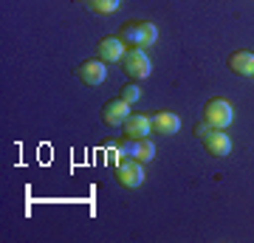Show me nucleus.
<instances>
[{
	"label": "nucleus",
	"instance_id": "obj_1",
	"mask_svg": "<svg viewBox=\"0 0 254 243\" xmlns=\"http://www.w3.org/2000/svg\"><path fill=\"white\" fill-rule=\"evenodd\" d=\"M119 37H122V43L130 45V48H147V45H153L155 40H158V28H155V23H150V20H130V23H125V28L119 31Z\"/></svg>",
	"mask_w": 254,
	"mask_h": 243
},
{
	"label": "nucleus",
	"instance_id": "obj_2",
	"mask_svg": "<svg viewBox=\"0 0 254 243\" xmlns=\"http://www.w3.org/2000/svg\"><path fill=\"white\" fill-rule=\"evenodd\" d=\"M203 119H206L209 127H215V130H226L232 122H235V108H232V102L229 99H215L206 102V108H203Z\"/></svg>",
	"mask_w": 254,
	"mask_h": 243
},
{
	"label": "nucleus",
	"instance_id": "obj_3",
	"mask_svg": "<svg viewBox=\"0 0 254 243\" xmlns=\"http://www.w3.org/2000/svg\"><path fill=\"white\" fill-rule=\"evenodd\" d=\"M122 65H125V74L130 80H147L153 74V63H150L144 48H127Z\"/></svg>",
	"mask_w": 254,
	"mask_h": 243
},
{
	"label": "nucleus",
	"instance_id": "obj_4",
	"mask_svg": "<svg viewBox=\"0 0 254 243\" xmlns=\"http://www.w3.org/2000/svg\"><path fill=\"white\" fill-rule=\"evenodd\" d=\"M116 178L122 187L127 189H136L144 184V162H138V159H122V162H116Z\"/></svg>",
	"mask_w": 254,
	"mask_h": 243
},
{
	"label": "nucleus",
	"instance_id": "obj_5",
	"mask_svg": "<svg viewBox=\"0 0 254 243\" xmlns=\"http://www.w3.org/2000/svg\"><path fill=\"white\" fill-rule=\"evenodd\" d=\"M73 71H76V77H79L85 85H102L105 77H108V63L99 60V57H93V60H82Z\"/></svg>",
	"mask_w": 254,
	"mask_h": 243
},
{
	"label": "nucleus",
	"instance_id": "obj_6",
	"mask_svg": "<svg viewBox=\"0 0 254 243\" xmlns=\"http://www.w3.org/2000/svg\"><path fill=\"white\" fill-rule=\"evenodd\" d=\"M119 156H130V159H138V162H153L155 159V147L150 139H127L122 142V147H119Z\"/></svg>",
	"mask_w": 254,
	"mask_h": 243
},
{
	"label": "nucleus",
	"instance_id": "obj_7",
	"mask_svg": "<svg viewBox=\"0 0 254 243\" xmlns=\"http://www.w3.org/2000/svg\"><path fill=\"white\" fill-rule=\"evenodd\" d=\"M127 116H130V102H125L122 96H116V99H110L105 108H102V122L110 127H119L125 125Z\"/></svg>",
	"mask_w": 254,
	"mask_h": 243
},
{
	"label": "nucleus",
	"instance_id": "obj_8",
	"mask_svg": "<svg viewBox=\"0 0 254 243\" xmlns=\"http://www.w3.org/2000/svg\"><path fill=\"white\" fill-rule=\"evenodd\" d=\"M96 54H99V60H105V63H122L127 54V45L122 43V37H105V40H99V45H96Z\"/></svg>",
	"mask_w": 254,
	"mask_h": 243
},
{
	"label": "nucleus",
	"instance_id": "obj_9",
	"mask_svg": "<svg viewBox=\"0 0 254 243\" xmlns=\"http://www.w3.org/2000/svg\"><path fill=\"white\" fill-rule=\"evenodd\" d=\"M200 142L206 147V153L215 156V159H223V156L232 153V139L226 136V130H209Z\"/></svg>",
	"mask_w": 254,
	"mask_h": 243
},
{
	"label": "nucleus",
	"instance_id": "obj_10",
	"mask_svg": "<svg viewBox=\"0 0 254 243\" xmlns=\"http://www.w3.org/2000/svg\"><path fill=\"white\" fill-rule=\"evenodd\" d=\"M150 122H153V130L158 136H175L181 130V119H178V113H173V110H158V113L150 116Z\"/></svg>",
	"mask_w": 254,
	"mask_h": 243
},
{
	"label": "nucleus",
	"instance_id": "obj_11",
	"mask_svg": "<svg viewBox=\"0 0 254 243\" xmlns=\"http://www.w3.org/2000/svg\"><path fill=\"white\" fill-rule=\"evenodd\" d=\"M122 130H125L127 139H144V136H150V130H153V122H150V116H144V113H130L127 122L122 125Z\"/></svg>",
	"mask_w": 254,
	"mask_h": 243
},
{
	"label": "nucleus",
	"instance_id": "obj_12",
	"mask_svg": "<svg viewBox=\"0 0 254 243\" xmlns=\"http://www.w3.org/2000/svg\"><path fill=\"white\" fill-rule=\"evenodd\" d=\"M229 68L240 77H254V54L252 51H235L229 54Z\"/></svg>",
	"mask_w": 254,
	"mask_h": 243
},
{
	"label": "nucleus",
	"instance_id": "obj_13",
	"mask_svg": "<svg viewBox=\"0 0 254 243\" xmlns=\"http://www.w3.org/2000/svg\"><path fill=\"white\" fill-rule=\"evenodd\" d=\"M88 6H91L96 14H113V11H119L122 0H88Z\"/></svg>",
	"mask_w": 254,
	"mask_h": 243
},
{
	"label": "nucleus",
	"instance_id": "obj_14",
	"mask_svg": "<svg viewBox=\"0 0 254 243\" xmlns=\"http://www.w3.org/2000/svg\"><path fill=\"white\" fill-rule=\"evenodd\" d=\"M119 96H122L125 102H130V105H133V102H138V99H141V85H136V82H130V85H125V88L119 90Z\"/></svg>",
	"mask_w": 254,
	"mask_h": 243
},
{
	"label": "nucleus",
	"instance_id": "obj_15",
	"mask_svg": "<svg viewBox=\"0 0 254 243\" xmlns=\"http://www.w3.org/2000/svg\"><path fill=\"white\" fill-rule=\"evenodd\" d=\"M195 133H198L200 139H203V136L209 133V125H206V122H203V125H198V127H195Z\"/></svg>",
	"mask_w": 254,
	"mask_h": 243
}]
</instances>
